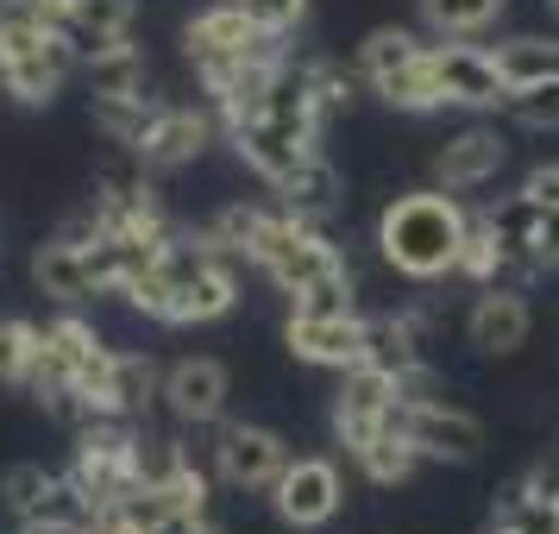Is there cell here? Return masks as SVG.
Instances as JSON below:
<instances>
[{
  "label": "cell",
  "instance_id": "6da1fadb",
  "mask_svg": "<svg viewBox=\"0 0 559 534\" xmlns=\"http://www.w3.org/2000/svg\"><path fill=\"white\" fill-rule=\"evenodd\" d=\"M465 233H472V214L447 189H421V195H396L378 214V252L403 277L433 283V277H447V271H459Z\"/></svg>",
  "mask_w": 559,
  "mask_h": 534
},
{
  "label": "cell",
  "instance_id": "7a4b0ae2",
  "mask_svg": "<svg viewBox=\"0 0 559 534\" xmlns=\"http://www.w3.org/2000/svg\"><path fill=\"white\" fill-rule=\"evenodd\" d=\"M182 51H189L195 70H207V63H233V57L277 51V32H264L239 0H214V7H202V13L182 26Z\"/></svg>",
  "mask_w": 559,
  "mask_h": 534
},
{
  "label": "cell",
  "instance_id": "3957f363",
  "mask_svg": "<svg viewBox=\"0 0 559 534\" xmlns=\"http://www.w3.org/2000/svg\"><path fill=\"white\" fill-rule=\"evenodd\" d=\"M271 503L289 529H321L340 515L346 503V484H340V465L333 459H289L283 478L271 484Z\"/></svg>",
  "mask_w": 559,
  "mask_h": 534
},
{
  "label": "cell",
  "instance_id": "277c9868",
  "mask_svg": "<svg viewBox=\"0 0 559 534\" xmlns=\"http://www.w3.org/2000/svg\"><path fill=\"white\" fill-rule=\"evenodd\" d=\"M314 132L308 120H277V114H258V120H239V127H227V139L239 145V157L252 164L264 182H283L296 164H308L314 157Z\"/></svg>",
  "mask_w": 559,
  "mask_h": 534
},
{
  "label": "cell",
  "instance_id": "5b68a950",
  "mask_svg": "<svg viewBox=\"0 0 559 534\" xmlns=\"http://www.w3.org/2000/svg\"><path fill=\"white\" fill-rule=\"evenodd\" d=\"M396 422V378L378 371V365H353L346 378H340V396H333V428L346 447H365L371 434H383Z\"/></svg>",
  "mask_w": 559,
  "mask_h": 534
},
{
  "label": "cell",
  "instance_id": "8992f818",
  "mask_svg": "<svg viewBox=\"0 0 559 534\" xmlns=\"http://www.w3.org/2000/svg\"><path fill=\"white\" fill-rule=\"evenodd\" d=\"M283 465H289L283 434L252 428V422L221 428V447H214V472H221V484H233V490H271V484L283 478Z\"/></svg>",
  "mask_w": 559,
  "mask_h": 534
},
{
  "label": "cell",
  "instance_id": "52a82bcc",
  "mask_svg": "<svg viewBox=\"0 0 559 534\" xmlns=\"http://www.w3.org/2000/svg\"><path fill=\"white\" fill-rule=\"evenodd\" d=\"M289 353L308 358V365H328V371H353L358 358H365V315H296L289 308Z\"/></svg>",
  "mask_w": 559,
  "mask_h": 534
},
{
  "label": "cell",
  "instance_id": "ba28073f",
  "mask_svg": "<svg viewBox=\"0 0 559 534\" xmlns=\"http://www.w3.org/2000/svg\"><path fill=\"white\" fill-rule=\"evenodd\" d=\"M403 428L421 447V459H440V465H472L484 453V422L465 415V408H453V403L403 408Z\"/></svg>",
  "mask_w": 559,
  "mask_h": 534
},
{
  "label": "cell",
  "instance_id": "9c48e42d",
  "mask_svg": "<svg viewBox=\"0 0 559 534\" xmlns=\"http://www.w3.org/2000/svg\"><path fill=\"white\" fill-rule=\"evenodd\" d=\"M76 70L82 63H76V51H70V38H63V32H45L38 45L7 57V95L20 107H45Z\"/></svg>",
  "mask_w": 559,
  "mask_h": 534
},
{
  "label": "cell",
  "instance_id": "30bf717a",
  "mask_svg": "<svg viewBox=\"0 0 559 534\" xmlns=\"http://www.w3.org/2000/svg\"><path fill=\"white\" fill-rule=\"evenodd\" d=\"M528 328H534V315H528V302H522V289H503V283H484L472 315H465L472 346L490 353V358L522 353V346H528Z\"/></svg>",
  "mask_w": 559,
  "mask_h": 534
},
{
  "label": "cell",
  "instance_id": "8fae6325",
  "mask_svg": "<svg viewBox=\"0 0 559 534\" xmlns=\"http://www.w3.org/2000/svg\"><path fill=\"white\" fill-rule=\"evenodd\" d=\"M433 70H440V88L453 107H497L509 102V82L497 70V51H478V45H433Z\"/></svg>",
  "mask_w": 559,
  "mask_h": 534
},
{
  "label": "cell",
  "instance_id": "7c38bea8",
  "mask_svg": "<svg viewBox=\"0 0 559 534\" xmlns=\"http://www.w3.org/2000/svg\"><path fill=\"white\" fill-rule=\"evenodd\" d=\"M233 396V378L221 358H182L164 371V408L177 415V422H221V408Z\"/></svg>",
  "mask_w": 559,
  "mask_h": 534
},
{
  "label": "cell",
  "instance_id": "4fadbf2b",
  "mask_svg": "<svg viewBox=\"0 0 559 534\" xmlns=\"http://www.w3.org/2000/svg\"><path fill=\"white\" fill-rule=\"evenodd\" d=\"M207 139H214V120L207 114H195V107H164L132 157L145 170H182V164H195L207 152Z\"/></svg>",
  "mask_w": 559,
  "mask_h": 534
},
{
  "label": "cell",
  "instance_id": "5bb4252c",
  "mask_svg": "<svg viewBox=\"0 0 559 534\" xmlns=\"http://www.w3.org/2000/svg\"><path fill=\"white\" fill-rule=\"evenodd\" d=\"M177 296H170V328H202V321H221V315H233V302H239V283H233L227 258H207V264H195V271H182Z\"/></svg>",
  "mask_w": 559,
  "mask_h": 534
},
{
  "label": "cell",
  "instance_id": "9a60e30c",
  "mask_svg": "<svg viewBox=\"0 0 559 534\" xmlns=\"http://www.w3.org/2000/svg\"><path fill=\"white\" fill-rule=\"evenodd\" d=\"M127 26H132V0H70V7H63V20H57V32H63V38H70V51H76V63L132 45Z\"/></svg>",
  "mask_w": 559,
  "mask_h": 534
},
{
  "label": "cell",
  "instance_id": "2e32d148",
  "mask_svg": "<svg viewBox=\"0 0 559 534\" xmlns=\"http://www.w3.org/2000/svg\"><path fill=\"white\" fill-rule=\"evenodd\" d=\"M503 157H509V139L497 127H465L433 157V177H440V189H478V182L503 170Z\"/></svg>",
  "mask_w": 559,
  "mask_h": 534
},
{
  "label": "cell",
  "instance_id": "e0dca14e",
  "mask_svg": "<svg viewBox=\"0 0 559 534\" xmlns=\"http://www.w3.org/2000/svg\"><path fill=\"white\" fill-rule=\"evenodd\" d=\"M32 283H38L51 302H63V308L102 296V289H95V271H88V252L63 246V239H45V246L32 252Z\"/></svg>",
  "mask_w": 559,
  "mask_h": 534
},
{
  "label": "cell",
  "instance_id": "ac0fdd59",
  "mask_svg": "<svg viewBox=\"0 0 559 534\" xmlns=\"http://www.w3.org/2000/svg\"><path fill=\"white\" fill-rule=\"evenodd\" d=\"M421 328H415V315H371L365 321V358L358 365H378V371H390V378H403V371H415L421 365Z\"/></svg>",
  "mask_w": 559,
  "mask_h": 534
},
{
  "label": "cell",
  "instance_id": "d6986e66",
  "mask_svg": "<svg viewBox=\"0 0 559 534\" xmlns=\"http://www.w3.org/2000/svg\"><path fill=\"white\" fill-rule=\"evenodd\" d=\"M271 189H277V207H289L296 221H321V214L340 207V170H333L321 152L308 157V164H296V170L283 182H271Z\"/></svg>",
  "mask_w": 559,
  "mask_h": 534
},
{
  "label": "cell",
  "instance_id": "ffe728a7",
  "mask_svg": "<svg viewBox=\"0 0 559 534\" xmlns=\"http://www.w3.org/2000/svg\"><path fill=\"white\" fill-rule=\"evenodd\" d=\"M88 114H95V132H102L107 145L139 152V139L152 132L164 102H152V95H88Z\"/></svg>",
  "mask_w": 559,
  "mask_h": 534
},
{
  "label": "cell",
  "instance_id": "44dd1931",
  "mask_svg": "<svg viewBox=\"0 0 559 534\" xmlns=\"http://www.w3.org/2000/svg\"><path fill=\"white\" fill-rule=\"evenodd\" d=\"M353 459L365 465V478L383 484V490H390V484H408V478H415V465H421V447L408 440L403 408H396V422H390L383 434H371V440H365V447H358Z\"/></svg>",
  "mask_w": 559,
  "mask_h": 534
},
{
  "label": "cell",
  "instance_id": "7402d4cb",
  "mask_svg": "<svg viewBox=\"0 0 559 534\" xmlns=\"http://www.w3.org/2000/svg\"><path fill=\"white\" fill-rule=\"evenodd\" d=\"M371 88H378L396 114H433V107H447V88H440V70H433V45L415 57V63L390 70L383 82H371Z\"/></svg>",
  "mask_w": 559,
  "mask_h": 534
},
{
  "label": "cell",
  "instance_id": "603a6c76",
  "mask_svg": "<svg viewBox=\"0 0 559 534\" xmlns=\"http://www.w3.org/2000/svg\"><path fill=\"white\" fill-rule=\"evenodd\" d=\"M152 396H164V378H157V365L145 353H114L107 358V403H114V415H145L152 408Z\"/></svg>",
  "mask_w": 559,
  "mask_h": 534
},
{
  "label": "cell",
  "instance_id": "cb8c5ba5",
  "mask_svg": "<svg viewBox=\"0 0 559 534\" xmlns=\"http://www.w3.org/2000/svg\"><path fill=\"white\" fill-rule=\"evenodd\" d=\"M88 95H145V51L139 45H120V51L88 57L76 70Z\"/></svg>",
  "mask_w": 559,
  "mask_h": 534
},
{
  "label": "cell",
  "instance_id": "d4e9b609",
  "mask_svg": "<svg viewBox=\"0 0 559 534\" xmlns=\"http://www.w3.org/2000/svg\"><path fill=\"white\" fill-rule=\"evenodd\" d=\"M497 70H503L509 88H528V82H547L559 76V38H509L497 45Z\"/></svg>",
  "mask_w": 559,
  "mask_h": 534
},
{
  "label": "cell",
  "instance_id": "484cf974",
  "mask_svg": "<svg viewBox=\"0 0 559 534\" xmlns=\"http://www.w3.org/2000/svg\"><path fill=\"white\" fill-rule=\"evenodd\" d=\"M428 51L415 32H403V26H378L365 45H358V76L365 82H383L390 70H403V63H415V57Z\"/></svg>",
  "mask_w": 559,
  "mask_h": 534
},
{
  "label": "cell",
  "instance_id": "4316f807",
  "mask_svg": "<svg viewBox=\"0 0 559 534\" xmlns=\"http://www.w3.org/2000/svg\"><path fill=\"white\" fill-rule=\"evenodd\" d=\"M38 346H45V328H32L20 315L0 321V383H32L38 371Z\"/></svg>",
  "mask_w": 559,
  "mask_h": 534
},
{
  "label": "cell",
  "instance_id": "83f0119b",
  "mask_svg": "<svg viewBox=\"0 0 559 534\" xmlns=\"http://www.w3.org/2000/svg\"><path fill=\"white\" fill-rule=\"evenodd\" d=\"M497 13H503V0H421V20L447 38H472V32L497 26Z\"/></svg>",
  "mask_w": 559,
  "mask_h": 534
},
{
  "label": "cell",
  "instance_id": "f1b7e54d",
  "mask_svg": "<svg viewBox=\"0 0 559 534\" xmlns=\"http://www.w3.org/2000/svg\"><path fill=\"white\" fill-rule=\"evenodd\" d=\"M497 534H559V503L554 497H534V490H503L497 509Z\"/></svg>",
  "mask_w": 559,
  "mask_h": 534
},
{
  "label": "cell",
  "instance_id": "f546056e",
  "mask_svg": "<svg viewBox=\"0 0 559 534\" xmlns=\"http://www.w3.org/2000/svg\"><path fill=\"white\" fill-rule=\"evenodd\" d=\"M132 465H139V490H164V484L189 465V447H182V440H170V434H139Z\"/></svg>",
  "mask_w": 559,
  "mask_h": 534
},
{
  "label": "cell",
  "instance_id": "4dcf8cb0",
  "mask_svg": "<svg viewBox=\"0 0 559 534\" xmlns=\"http://www.w3.org/2000/svg\"><path fill=\"white\" fill-rule=\"evenodd\" d=\"M509 258V239L497 227H490V214L484 221H472V233H465V252H459V277H472L484 289V283H497V271H503Z\"/></svg>",
  "mask_w": 559,
  "mask_h": 534
},
{
  "label": "cell",
  "instance_id": "1f68e13d",
  "mask_svg": "<svg viewBox=\"0 0 559 534\" xmlns=\"http://www.w3.org/2000/svg\"><path fill=\"white\" fill-rule=\"evenodd\" d=\"M509 120H522L534 132H559V76L528 82V88H509Z\"/></svg>",
  "mask_w": 559,
  "mask_h": 534
},
{
  "label": "cell",
  "instance_id": "d6a6232c",
  "mask_svg": "<svg viewBox=\"0 0 559 534\" xmlns=\"http://www.w3.org/2000/svg\"><path fill=\"white\" fill-rule=\"evenodd\" d=\"M289 302H296V315H353V277L346 271L321 277V283H308V289H296Z\"/></svg>",
  "mask_w": 559,
  "mask_h": 534
},
{
  "label": "cell",
  "instance_id": "836d02e7",
  "mask_svg": "<svg viewBox=\"0 0 559 534\" xmlns=\"http://www.w3.org/2000/svg\"><path fill=\"white\" fill-rule=\"evenodd\" d=\"M45 490H51V472H45V465H7V478H0V503L13 509V515H26Z\"/></svg>",
  "mask_w": 559,
  "mask_h": 534
},
{
  "label": "cell",
  "instance_id": "e575fe53",
  "mask_svg": "<svg viewBox=\"0 0 559 534\" xmlns=\"http://www.w3.org/2000/svg\"><path fill=\"white\" fill-rule=\"evenodd\" d=\"M157 497H164V509H189V515H207V472L195 465V459H189L177 478L157 490Z\"/></svg>",
  "mask_w": 559,
  "mask_h": 534
},
{
  "label": "cell",
  "instance_id": "d590c367",
  "mask_svg": "<svg viewBox=\"0 0 559 534\" xmlns=\"http://www.w3.org/2000/svg\"><path fill=\"white\" fill-rule=\"evenodd\" d=\"M239 7H246L264 32H277V38L289 26H302V13H308V0H239Z\"/></svg>",
  "mask_w": 559,
  "mask_h": 534
},
{
  "label": "cell",
  "instance_id": "8d00e7d4",
  "mask_svg": "<svg viewBox=\"0 0 559 534\" xmlns=\"http://www.w3.org/2000/svg\"><path fill=\"white\" fill-rule=\"evenodd\" d=\"M528 252L540 271H559V207H540V221L528 233Z\"/></svg>",
  "mask_w": 559,
  "mask_h": 534
},
{
  "label": "cell",
  "instance_id": "74e56055",
  "mask_svg": "<svg viewBox=\"0 0 559 534\" xmlns=\"http://www.w3.org/2000/svg\"><path fill=\"white\" fill-rule=\"evenodd\" d=\"M522 195L534 207H559V164H534L528 182H522Z\"/></svg>",
  "mask_w": 559,
  "mask_h": 534
},
{
  "label": "cell",
  "instance_id": "f35d334b",
  "mask_svg": "<svg viewBox=\"0 0 559 534\" xmlns=\"http://www.w3.org/2000/svg\"><path fill=\"white\" fill-rule=\"evenodd\" d=\"M82 534H145V529L132 522L127 509H95V515H88V529H82Z\"/></svg>",
  "mask_w": 559,
  "mask_h": 534
},
{
  "label": "cell",
  "instance_id": "ab89813d",
  "mask_svg": "<svg viewBox=\"0 0 559 534\" xmlns=\"http://www.w3.org/2000/svg\"><path fill=\"white\" fill-rule=\"evenodd\" d=\"M145 534H214V522H207V515H189V509H170V515Z\"/></svg>",
  "mask_w": 559,
  "mask_h": 534
},
{
  "label": "cell",
  "instance_id": "60d3db41",
  "mask_svg": "<svg viewBox=\"0 0 559 534\" xmlns=\"http://www.w3.org/2000/svg\"><path fill=\"white\" fill-rule=\"evenodd\" d=\"M0 88H7V57H0Z\"/></svg>",
  "mask_w": 559,
  "mask_h": 534
},
{
  "label": "cell",
  "instance_id": "b9f144b4",
  "mask_svg": "<svg viewBox=\"0 0 559 534\" xmlns=\"http://www.w3.org/2000/svg\"><path fill=\"white\" fill-rule=\"evenodd\" d=\"M547 7H554V20H559V0H547Z\"/></svg>",
  "mask_w": 559,
  "mask_h": 534
}]
</instances>
